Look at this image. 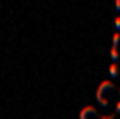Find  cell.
Segmentation results:
<instances>
[{"mask_svg": "<svg viewBox=\"0 0 120 119\" xmlns=\"http://www.w3.org/2000/svg\"><path fill=\"white\" fill-rule=\"evenodd\" d=\"M115 30L120 33V15H117V17H115Z\"/></svg>", "mask_w": 120, "mask_h": 119, "instance_id": "8992f818", "label": "cell"}, {"mask_svg": "<svg viewBox=\"0 0 120 119\" xmlns=\"http://www.w3.org/2000/svg\"><path fill=\"white\" fill-rule=\"evenodd\" d=\"M110 58H112V63H117V61H118L120 53H118V48H117V46H112V48H110Z\"/></svg>", "mask_w": 120, "mask_h": 119, "instance_id": "277c9868", "label": "cell"}, {"mask_svg": "<svg viewBox=\"0 0 120 119\" xmlns=\"http://www.w3.org/2000/svg\"><path fill=\"white\" fill-rule=\"evenodd\" d=\"M118 71H120V68H118V65H117V63H112V65L109 66V74H110V78H112V79L118 76Z\"/></svg>", "mask_w": 120, "mask_h": 119, "instance_id": "3957f363", "label": "cell"}, {"mask_svg": "<svg viewBox=\"0 0 120 119\" xmlns=\"http://www.w3.org/2000/svg\"><path fill=\"white\" fill-rule=\"evenodd\" d=\"M107 89H115V86H113V83H110V81L105 79V81L100 83V86L97 88V93H95V99H97V103H99L104 109H109V107H110L109 99H104V98H102V94H104Z\"/></svg>", "mask_w": 120, "mask_h": 119, "instance_id": "6da1fadb", "label": "cell"}, {"mask_svg": "<svg viewBox=\"0 0 120 119\" xmlns=\"http://www.w3.org/2000/svg\"><path fill=\"white\" fill-rule=\"evenodd\" d=\"M115 114H117V116L120 114V101H117V103H115Z\"/></svg>", "mask_w": 120, "mask_h": 119, "instance_id": "52a82bcc", "label": "cell"}, {"mask_svg": "<svg viewBox=\"0 0 120 119\" xmlns=\"http://www.w3.org/2000/svg\"><path fill=\"white\" fill-rule=\"evenodd\" d=\"M118 45H120V33L115 32L113 33V38H112V46H117L118 48Z\"/></svg>", "mask_w": 120, "mask_h": 119, "instance_id": "5b68a950", "label": "cell"}, {"mask_svg": "<svg viewBox=\"0 0 120 119\" xmlns=\"http://www.w3.org/2000/svg\"><path fill=\"white\" fill-rule=\"evenodd\" d=\"M87 114H92V116H95L97 119H115V117H117V114L102 116V114H99V112L94 109V106H86V107L81 111V114H79V119H87Z\"/></svg>", "mask_w": 120, "mask_h": 119, "instance_id": "7a4b0ae2", "label": "cell"}, {"mask_svg": "<svg viewBox=\"0 0 120 119\" xmlns=\"http://www.w3.org/2000/svg\"><path fill=\"white\" fill-rule=\"evenodd\" d=\"M118 94H120V89H118Z\"/></svg>", "mask_w": 120, "mask_h": 119, "instance_id": "9c48e42d", "label": "cell"}, {"mask_svg": "<svg viewBox=\"0 0 120 119\" xmlns=\"http://www.w3.org/2000/svg\"><path fill=\"white\" fill-rule=\"evenodd\" d=\"M115 10H117V13H120V0L115 2Z\"/></svg>", "mask_w": 120, "mask_h": 119, "instance_id": "ba28073f", "label": "cell"}]
</instances>
